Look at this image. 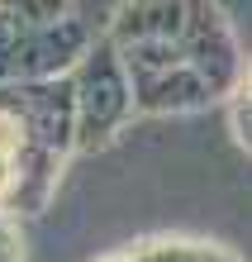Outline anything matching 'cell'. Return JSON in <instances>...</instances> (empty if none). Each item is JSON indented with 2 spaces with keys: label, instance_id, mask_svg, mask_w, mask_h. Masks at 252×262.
Segmentation results:
<instances>
[{
  "label": "cell",
  "instance_id": "cell-1",
  "mask_svg": "<svg viewBox=\"0 0 252 262\" xmlns=\"http://www.w3.org/2000/svg\"><path fill=\"white\" fill-rule=\"evenodd\" d=\"M14 124L10 119H0V181H5V167H10V152H14V143H19V134H10Z\"/></svg>",
  "mask_w": 252,
  "mask_h": 262
}]
</instances>
